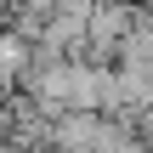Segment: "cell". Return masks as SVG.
<instances>
[{"label": "cell", "instance_id": "obj_1", "mask_svg": "<svg viewBox=\"0 0 153 153\" xmlns=\"http://www.w3.org/2000/svg\"><path fill=\"white\" fill-rule=\"evenodd\" d=\"M23 68H28V45L11 28H0V97H11V85L23 79Z\"/></svg>", "mask_w": 153, "mask_h": 153}]
</instances>
